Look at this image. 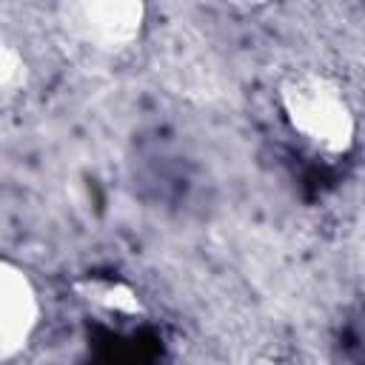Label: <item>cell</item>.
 I'll return each instance as SVG.
<instances>
[{"label":"cell","instance_id":"obj_4","mask_svg":"<svg viewBox=\"0 0 365 365\" xmlns=\"http://www.w3.org/2000/svg\"><path fill=\"white\" fill-rule=\"evenodd\" d=\"M26 74H29V66H26L23 51H20L17 43L0 29V97L20 91L23 83H26Z\"/></svg>","mask_w":365,"mask_h":365},{"label":"cell","instance_id":"obj_5","mask_svg":"<svg viewBox=\"0 0 365 365\" xmlns=\"http://www.w3.org/2000/svg\"><path fill=\"white\" fill-rule=\"evenodd\" d=\"M86 291H88V299L100 302L108 311H117V314H134V311H140L137 294L131 288L120 285V282H86Z\"/></svg>","mask_w":365,"mask_h":365},{"label":"cell","instance_id":"obj_1","mask_svg":"<svg viewBox=\"0 0 365 365\" xmlns=\"http://www.w3.org/2000/svg\"><path fill=\"white\" fill-rule=\"evenodd\" d=\"M277 103L288 128L314 151L345 157L356 143V111L342 83L325 71L302 68L279 83Z\"/></svg>","mask_w":365,"mask_h":365},{"label":"cell","instance_id":"obj_3","mask_svg":"<svg viewBox=\"0 0 365 365\" xmlns=\"http://www.w3.org/2000/svg\"><path fill=\"white\" fill-rule=\"evenodd\" d=\"M43 317L31 274L0 254V365L17 359L34 339Z\"/></svg>","mask_w":365,"mask_h":365},{"label":"cell","instance_id":"obj_2","mask_svg":"<svg viewBox=\"0 0 365 365\" xmlns=\"http://www.w3.org/2000/svg\"><path fill=\"white\" fill-rule=\"evenodd\" d=\"M148 9L140 0H80L60 6V26L68 37L97 54H120L145 31Z\"/></svg>","mask_w":365,"mask_h":365},{"label":"cell","instance_id":"obj_6","mask_svg":"<svg viewBox=\"0 0 365 365\" xmlns=\"http://www.w3.org/2000/svg\"><path fill=\"white\" fill-rule=\"evenodd\" d=\"M254 365H288V362H282V359H274V356H262V359H257Z\"/></svg>","mask_w":365,"mask_h":365}]
</instances>
